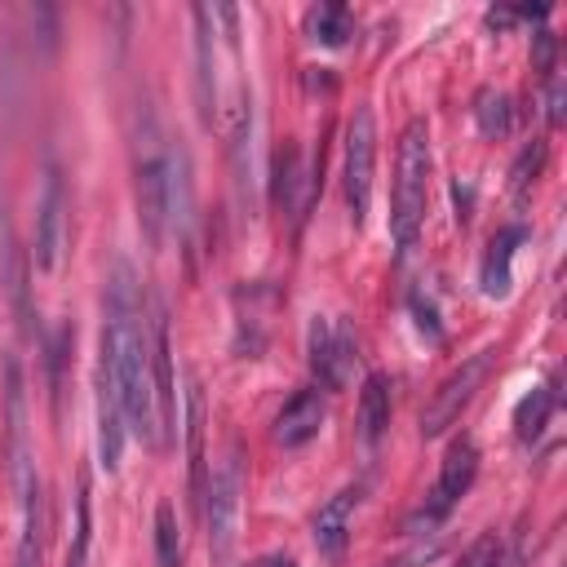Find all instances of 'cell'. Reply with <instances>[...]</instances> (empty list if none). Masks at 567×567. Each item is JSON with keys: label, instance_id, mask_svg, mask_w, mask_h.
I'll return each instance as SVG.
<instances>
[{"label": "cell", "instance_id": "6da1fadb", "mask_svg": "<svg viewBox=\"0 0 567 567\" xmlns=\"http://www.w3.org/2000/svg\"><path fill=\"white\" fill-rule=\"evenodd\" d=\"M97 359L111 368L124 403V425L151 452H159V416H155V377H151V328L142 319V292L128 261L111 266L102 297V350Z\"/></svg>", "mask_w": 567, "mask_h": 567}, {"label": "cell", "instance_id": "7a4b0ae2", "mask_svg": "<svg viewBox=\"0 0 567 567\" xmlns=\"http://www.w3.org/2000/svg\"><path fill=\"white\" fill-rule=\"evenodd\" d=\"M133 199L142 235L151 239V248H159L173 226V146L164 142L151 111H142V124L133 133Z\"/></svg>", "mask_w": 567, "mask_h": 567}, {"label": "cell", "instance_id": "3957f363", "mask_svg": "<svg viewBox=\"0 0 567 567\" xmlns=\"http://www.w3.org/2000/svg\"><path fill=\"white\" fill-rule=\"evenodd\" d=\"M425 190H430V128L425 120H408L394 159V195H390V235L394 248L408 252L425 221Z\"/></svg>", "mask_w": 567, "mask_h": 567}, {"label": "cell", "instance_id": "277c9868", "mask_svg": "<svg viewBox=\"0 0 567 567\" xmlns=\"http://www.w3.org/2000/svg\"><path fill=\"white\" fill-rule=\"evenodd\" d=\"M239 509H244V447L230 439L217 456V470L204 487V523H208V549L213 558H230L239 540Z\"/></svg>", "mask_w": 567, "mask_h": 567}, {"label": "cell", "instance_id": "5b68a950", "mask_svg": "<svg viewBox=\"0 0 567 567\" xmlns=\"http://www.w3.org/2000/svg\"><path fill=\"white\" fill-rule=\"evenodd\" d=\"M372 168H377V124L368 106H354L346 124V155H341V182H346V204L354 226H363L372 204Z\"/></svg>", "mask_w": 567, "mask_h": 567}, {"label": "cell", "instance_id": "8992f818", "mask_svg": "<svg viewBox=\"0 0 567 567\" xmlns=\"http://www.w3.org/2000/svg\"><path fill=\"white\" fill-rule=\"evenodd\" d=\"M487 368H492V350H478V354H470L456 372H447V377L439 381V390L430 394V403H425V412H421V434H425V439H439L447 425L461 421V412L470 408V399H474V390L483 385Z\"/></svg>", "mask_w": 567, "mask_h": 567}, {"label": "cell", "instance_id": "52a82bcc", "mask_svg": "<svg viewBox=\"0 0 567 567\" xmlns=\"http://www.w3.org/2000/svg\"><path fill=\"white\" fill-rule=\"evenodd\" d=\"M474 474H478V447H474V439H456V443L447 447L443 465H439V478H434V487H430V496H425L416 523H425V527L443 523V518L456 509V501L470 492Z\"/></svg>", "mask_w": 567, "mask_h": 567}, {"label": "cell", "instance_id": "ba28073f", "mask_svg": "<svg viewBox=\"0 0 567 567\" xmlns=\"http://www.w3.org/2000/svg\"><path fill=\"white\" fill-rule=\"evenodd\" d=\"M306 354H310V372L323 390H346L350 368H354V341L341 323L315 315L310 332H306Z\"/></svg>", "mask_w": 567, "mask_h": 567}, {"label": "cell", "instance_id": "9c48e42d", "mask_svg": "<svg viewBox=\"0 0 567 567\" xmlns=\"http://www.w3.org/2000/svg\"><path fill=\"white\" fill-rule=\"evenodd\" d=\"M151 377H155V416H159V447H168L177 430V390H173V341H168V319L164 301H155L151 315Z\"/></svg>", "mask_w": 567, "mask_h": 567}, {"label": "cell", "instance_id": "30bf717a", "mask_svg": "<svg viewBox=\"0 0 567 567\" xmlns=\"http://www.w3.org/2000/svg\"><path fill=\"white\" fill-rule=\"evenodd\" d=\"M62 230H66V186H62V168L49 159L44 168V190H40V213H35V266L53 270L58 252H62Z\"/></svg>", "mask_w": 567, "mask_h": 567}, {"label": "cell", "instance_id": "8fae6325", "mask_svg": "<svg viewBox=\"0 0 567 567\" xmlns=\"http://www.w3.org/2000/svg\"><path fill=\"white\" fill-rule=\"evenodd\" d=\"M270 195H275L279 213H284L292 226H301L306 204H310V195H315V177L306 173V159H301V146H297V142H284V146L275 151V159H270Z\"/></svg>", "mask_w": 567, "mask_h": 567}, {"label": "cell", "instance_id": "7c38bea8", "mask_svg": "<svg viewBox=\"0 0 567 567\" xmlns=\"http://www.w3.org/2000/svg\"><path fill=\"white\" fill-rule=\"evenodd\" d=\"M124 439H128V425H124L120 385H115L111 368L97 359V461H102L106 470H115V465H120Z\"/></svg>", "mask_w": 567, "mask_h": 567}, {"label": "cell", "instance_id": "4fadbf2b", "mask_svg": "<svg viewBox=\"0 0 567 567\" xmlns=\"http://www.w3.org/2000/svg\"><path fill=\"white\" fill-rule=\"evenodd\" d=\"M275 310V288L270 284H239L235 288V350L244 359H257L266 346V315Z\"/></svg>", "mask_w": 567, "mask_h": 567}, {"label": "cell", "instance_id": "5bb4252c", "mask_svg": "<svg viewBox=\"0 0 567 567\" xmlns=\"http://www.w3.org/2000/svg\"><path fill=\"white\" fill-rule=\"evenodd\" d=\"M195 102H199V120L204 128H213L217 120V58H213V9L195 4Z\"/></svg>", "mask_w": 567, "mask_h": 567}, {"label": "cell", "instance_id": "9a60e30c", "mask_svg": "<svg viewBox=\"0 0 567 567\" xmlns=\"http://www.w3.org/2000/svg\"><path fill=\"white\" fill-rule=\"evenodd\" d=\"M359 496H363V487L350 483V487L332 492V496L319 505V514H315V549H319L323 558H341V549H346V540H350V523H354Z\"/></svg>", "mask_w": 567, "mask_h": 567}, {"label": "cell", "instance_id": "2e32d148", "mask_svg": "<svg viewBox=\"0 0 567 567\" xmlns=\"http://www.w3.org/2000/svg\"><path fill=\"white\" fill-rule=\"evenodd\" d=\"M323 416H328V403H323L319 385H315V390H297V394L279 408V416H275V443H279V447H301V443H310V439L323 430Z\"/></svg>", "mask_w": 567, "mask_h": 567}, {"label": "cell", "instance_id": "e0dca14e", "mask_svg": "<svg viewBox=\"0 0 567 567\" xmlns=\"http://www.w3.org/2000/svg\"><path fill=\"white\" fill-rule=\"evenodd\" d=\"M4 443H9V465L18 470V478H27V456H22V443H27V394H22V368L18 359L9 354L4 359Z\"/></svg>", "mask_w": 567, "mask_h": 567}, {"label": "cell", "instance_id": "ac0fdd59", "mask_svg": "<svg viewBox=\"0 0 567 567\" xmlns=\"http://www.w3.org/2000/svg\"><path fill=\"white\" fill-rule=\"evenodd\" d=\"M186 461H190V496L204 501L208 470H204V385L190 377L186 385Z\"/></svg>", "mask_w": 567, "mask_h": 567}, {"label": "cell", "instance_id": "d6986e66", "mask_svg": "<svg viewBox=\"0 0 567 567\" xmlns=\"http://www.w3.org/2000/svg\"><path fill=\"white\" fill-rule=\"evenodd\" d=\"M385 425H390V377L368 372L363 390H359V439L372 447V443H381Z\"/></svg>", "mask_w": 567, "mask_h": 567}, {"label": "cell", "instance_id": "ffe728a7", "mask_svg": "<svg viewBox=\"0 0 567 567\" xmlns=\"http://www.w3.org/2000/svg\"><path fill=\"white\" fill-rule=\"evenodd\" d=\"M22 501H27V527H22V540H18V563L13 567H40V554H44V492H40V478L27 474L22 478Z\"/></svg>", "mask_w": 567, "mask_h": 567}, {"label": "cell", "instance_id": "44dd1931", "mask_svg": "<svg viewBox=\"0 0 567 567\" xmlns=\"http://www.w3.org/2000/svg\"><path fill=\"white\" fill-rule=\"evenodd\" d=\"M523 239H527V230L509 226L487 244V257H483V292L487 297H505L509 292V261H514V244H523Z\"/></svg>", "mask_w": 567, "mask_h": 567}, {"label": "cell", "instance_id": "7402d4cb", "mask_svg": "<svg viewBox=\"0 0 567 567\" xmlns=\"http://www.w3.org/2000/svg\"><path fill=\"white\" fill-rule=\"evenodd\" d=\"M554 408H558L554 385H549V381H545V385H532V394H523V403L514 408V434H518L523 443H536Z\"/></svg>", "mask_w": 567, "mask_h": 567}, {"label": "cell", "instance_id": "603a6c76", "mask_svg": "<svg viewBox=\"0 0 567 567\" xmlns=\"http://www.w3.org/2000/svg\"><path fill=\"white\" fill-rule=\"evenodd\" d=\"M474 124L483 137H505L514 128V106L501 89H478L474 93Z\"/></svg>", "mask_w": 567, "mask_h": 567}, {"label": "cell", "instance_id": "cb8c5ba5", "mask_svg": "<svg viewBox=\"0 0 567 567\" xmlns=\"http://www.w3.org/2000/svg\"><path fill=\"white\" fill-rule=\"evenodd\" d=\"M306 35L319 44H341L350 35V9L346 4H315L306 13Z\"/></svg>", "mask_w": 567, "mask_h": 567}, {"label": "cell", "instance_id": "d4e9b609", "mask_svg": "<svg viewBox=\"0 0 567 567\" xmlns=\"http://www.w3.org/2000/svg\"><path fill=\"white\" fill-rule=\"evenodd\" d=\"M155 563L159 567H182V536H177V518H173L168 501L155 505Z\"/></svg>", "mask_w": 567, "mask_h": 567}, {"label": "cell", "instance_id": "484cf974", "mask_svg": "<svg viewBox=\"0 0 567 567\" xmlns=\"http://www.w3.org/2000/svg\"><path fill=\"white\" fill-rule=\"evenodd\" d=\"M545 155H549V146L536 137V142H532V146H527V151L514 159V168H509V195H514L518 204L527 199V186L540 177V168H545Z\"/></svg>", "mask_w": 567, "mask_h": 567}, {"label": "cell", "instance_id": "4316f807", "mask_svg": "<svg viewBox=\"0 0 567 567\" xmlns=\"http://www.w3.org/2000/svg\"><path fill=\"white\" fill-rule=\"evenodd\" d=\"M89 487H80V501H75V536H71V554H66V567H84L89 563Z\"/></svg>", "mask_w": 567, "mask_h": 567}, {"label": "cell", "instance_id": "83f0119b", "mask_svg": "<svg viewBox=\"0 0 567 567\" xmlns=\"http://www.w3.org/2000/svg\"><path fill=\"white\" fill-rule=\"evenodd\" d=\"M532 71H536L545 84L558 75V40H554V31H545V27L532 35Z\"/></svg>", "mask_w": 567, "mask_h": 567}, {"label": "cell", "instance_id": "f1b7e54d", "mask_svg": "<svg viewBox=\"0 0 567 567\" xmlns=\"http://www.w3.org/2000/svg\"><path fill=\"white\" fill-rule=\"evenodd\" d=\"M434 549H439V545H416V549H408V554H399V558H390V563H381V567H421V563L434 558Z\"/></svg>", "mask_w": 567, "mask_h": 567}, {"label": "cell", "instance_id": "f546056e", "mask_svg": "<svg viewBox=\"0 0 567 567\" xmlns=\"http://www.w3.org/2000/svg\"><path fill=\"white\" fill-rule=\"evenodd\" d=\"M270 567H297L292 558H270Z\"/></svg>", "mask_w": 567, "mask_h": 567}, {"label": "cell", "instance_id": "4dcf8cb0", "mask_svg": "<svg viewBox=\"0 0 567 567\" xmlns=\"http://www.w3.org/2000/svg\"><path fill=\"white\" fill-rule=\"evenodd\" d=\"M248 567H270V558H261V563H248Z\"/></svg>", "mask_w": 567, "mask_h": 567}]
</instances>
